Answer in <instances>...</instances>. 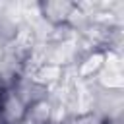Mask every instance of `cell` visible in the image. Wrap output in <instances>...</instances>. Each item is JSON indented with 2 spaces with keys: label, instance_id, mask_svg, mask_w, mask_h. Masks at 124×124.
I'll return each instance as SVG.
<instances>
[{
  "label": "cell",
  "instance_id": "6da1fadb",
  "mask_svg": "<svg viewBox=\"0 0 124 124\" xmlns=\"http://www.w3.org/2000/svg\"><path fill=\"white\" fill-rule=\"evenodd\" d=\"M105 60H107V50L105 48H93L87 50L83 54L78 56L74 68V79L81 81V83H89L93 81L105 68Z\"/></svg>",
  "mask_w": 124,
  "mask_h": 124
},
{
  "label": "cell",
  "instance_id": "7a4b0ae2",
  "mask_svg": "<svg viewBox=\"0 0 124 124\" xmlns=\"http://www.w3.org/2000/svg\"><path fill=\"white\" fill-rule=\"evenodd\" d=\"M74 6H76V2H68V0H43V2L35 4L37 16L52 27L68 25V19L74 12Z\"/></svg>",
  "mask_w": 124,
  "mask_h": 124
},
{
  "label": "cell",
  "instance_id": "3957f363",
  "mask_svg": "<svg viewBox=\"0 0 124 124\" xmlns=\"http://www.w3.org/2000/svg\"><path fill=\"white\" fill-rule=\"evenodd\" d=\"M27 116V105L19 99V95L8 87L0 97V118L2 124H19Z\"/></svg>",
  "mask_w": 124,
  "mask_h": 124
},
{
  "label": "cell",
  "instance_id": "277c9868",
  "mask_svg": "<svg viewBox=\"0 0 124 124\" xmlns=\"http://www.w3.org/2000/svg\"><path fill=\"white\" fill-rule=\"evenodd\" d=\"M68 70L66 68H62V66H56V64H52V62H41V64H37L27 76H31L39 85H43V87H46L48 89V93L56 87V85H60L66 78H68V74H66Z\"/></svg>",
  "mask_w": 124,
  "mask_h": 124
},
{
  "label": "cell",
  "instance_id": "5b68a950",
  "mask_svg": "<svg viewBox=\"0 0 124 124\" xmlns=\"http://www.w3.org/2000/svg\"><path fill=\"white\" fill-rule=\"evenodd\" d=\"M12 89L19 95V99H21L27 107H31V105H33V103H37V101H43V99L50 97L48 89H46V87H43V85H39V83H37L31 76H27V74L19 76V78L14 81Z\"/></svg>",
  "mask_w": 124,
  "mask_h": 124
},
{
  "label": "cell",
  "instance_id": "8992f818",
  "mask_svg": "<svg viewBox=\"0 0 124 124\" xmlns=\"http://www.w3.org/2000/svg\"><path fill=\"white\" fill-rule=\"evenodd\" d=\"M52 99L46 97L43 101H37L33 103L31 107H27V116H25V124H46V122H52Z\"/></svg>",
  "mask_w": 124,
  "mask_h": 124
},
{
  "label": "cell",
  "instance_id": "52a82bcc",
  "mask_svg": "<svg viewBox=\"0 0 124 124\" xmlns=\"http://www.w3.org/2000/svg\"><path fill=\"white\" fill-rule=\"evenodd\" d=\"M2 93H4V87H2V83H0V97H2Z\"/></svg>",
  "mask_w": 124,
  "mask_h": 124
}]
</instances>
